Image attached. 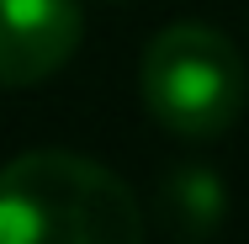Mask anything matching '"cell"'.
Returning a JSON list of instances; mask_svg holds the SVG:
<instances>
[{
	"label": "cell",
	"mask_w": 249,
	"mask_h": 244,
	"mask_svg": "<svg viewBox=\"0 0 249 244\" xmlns=\"http://www.w3.org/2000/svg\"><path fill=\"white\" fill-rule=\"evenodd\" d=\"M0 244H143V212L106 165L32 149L0 170Z\"/></svg>",
	"instance_id": "obj_1"
},
{
	"label": "cell",
	"mask_w": 249,
	"mask_h": 244,
	"mask_svg": "<svg viewBox=\"0 0 249 244\" xmlns=\"http://www.w3.org/2000/svg\"><path fill=\"white\" fill-rule=\"evenodd\" d=\"M138 91H143L149 117L175 138H217L244 112L249 69L217 27L175 21L154 32V43L143 48Z\"/></svg>",
	"instance_id": "obj_2"
},
{
	"label": "cell",
	"mask_w": 249,
	"mask_h": 244,
	"mask_svg": "<svg viewBox=\"0 0 249 244\" xmlns=\"http://www.w3.org/2000/svg\"><path fill=\"white\" fill-rule=\"evenodd\" d=\"M85 38L80 0H0V85L27 91L58 75Z\"/></svg>",
	"instance_id": "obj_3"
},
{
	"label": "cell",
	"mask_w": 249,
	"mask_h": 244,
	"mask_svg": "<svg viewBox=\"0 0 249 244\" xmlns=\"http://www.w3.org/2000/svg\"><path fill=\"white\" fill-rule=\"evenodd\" d=\"M223 212H228V191L207 165H180L159 181V223L180 244H207L223 228Z\"/></svg>",
	"instance_id": "obj_4"
}]
</instances>
